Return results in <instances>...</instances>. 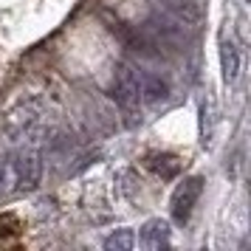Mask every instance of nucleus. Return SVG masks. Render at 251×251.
<instances>
[{
  "label": "nucleus",
  "instance_id": "1",
  "mask_svg": "<svg viewBox=\"0 0 251 251\" xmlns=\"http://www.w3.org/2000/svg\"><path fill=\"white\" fill-rule=\"evenodd\" d=\"M113 96L122 107H136L141 102V82H138L136 65L119 62L113 68Z\"/></svg>",
  "mask_w": 251,
  "mask_h": 251
},
{
  "label": "nucleus",
  "instance_id": "2",
  "mask_svg": "<svg viewBox=\"0 0 251 251\" xmlns=\"http://www.w3.org/2000/svg\"><path fill=\"white\" fill-rule=\"evenodd\" d=\"M201 192H203V178H201V175L183 178V181L175 186L172 201H170V212H172V217H175V223H186V220H189Z\"/></svg>",
  "mask_w": 251,
  "mask_h": 251
},
{
  "label": "nucleus",
  "instance_id": "3",
  "mask_svg": "<svg viewBox=\"0 0 251 251\" xmlns=\"http://www.w3.org/2000/svg\"><path fill=\"white\" fill-rule=\"evenodd\" d=\"M12 172L14 181L20 189H34L40 178H43V161H40V152L37 150H17L12 158Z\"/></svg>",
  "mask_w": 251,
  "mask_h": 251
},
{
  "label": "nucleus",
  "instance_id": "4",
  "mask_svg": "<svg viewBox=\"0 0 251 251\" xmlns=\"http://www.w3.org/2000/svg\"><path fill=\"white\" fill-rule=\"evenodd\" d=\"M138 237H141V246H144V249L158 251V249H164V246H170V223L161 220V217H152V220L144 223V228H141Z\"/></svg>",
  "mask_w": 251,
  "mask_h": 251
},
{
  "label": "nucleus",
  "instance_id": "5",
  "mask_svg": "<svg viewBox=\"0 0 251 251\" xmlns=\"http://www.w3.org/2000/svg\"><path fill=\"white\" fill-rule=\"evenodd\" d=\"M138 82H141V99L144 102H161L170 96V82L161 74H150V71H138Z\"/></svg>",
  "mask_w": 251,
  "mask_h": 251
},
{
  "label": "nucleus",
  "instance_id": "6",
  "mask_svg": "<svg viewBox=\"0 0 251 251\" xmlns=\"http://www.w3.org/2000/svg\"><path fill=\"white\" fill-rule=\"evenodd\" d=\"M220 68H223V79L226 82H237L240 76V51L237 46L228 40L220 46Z\"/></svg>",
  "mask_w": 251,
  "mask_h": 251
},
{
  "label": "nucleus",
  "instance_id": "7",
  "mask_svg": "<svg viewBox=\"0 0 251 251\" xmlns=\"http://www.w3.org/2000/svg\"><path fill=\"white\" fill-rule=\"evenodd\" d=\"M133 246H136V234L130 228H119V231H113L110 237L104 240V249L107 251H130Z\"/></svg>",
  "mask_w": 251,
  "mask_h": 251
},
{
  "label": "nucleus",
  "instance_id": "8",
  "mask_svg": "<svg viewBox=\"0 0 251 251\" xmlns=\"http://www.w3.org/2000/svg\"><path fill=\"white\" fill-rule=\"evenodd\" d=\"M150 167L158 172V175H164V178H172V175H178V170H181V164H178L175 155H152L150 158Z\"/></svg>",
  "mask_w": 251,
  "mask_h": 251
},
{
  "label": "nucleus",
  "instance_id": "9",
  "mask_svg": "<svg viewBox=\"0 0 251 251\" xmlns=\"http://www.w3.org/2000/svg\"><path fill=\"white\" fill-rule=\"evenodd\" d=\"M0 189H6V167H3V161H0Z\"/></svg>",
  "mask_w": 251,
  "mask_h": 251
}]
</instances>
